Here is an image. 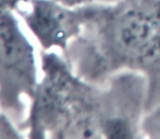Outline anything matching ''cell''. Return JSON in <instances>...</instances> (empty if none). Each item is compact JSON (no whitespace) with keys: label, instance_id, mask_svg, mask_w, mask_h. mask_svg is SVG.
Wrapping results in <instances>:
<instances>
[{"label":"cell","instance_id":"obj_1","mask_svg":"<svg viewBox=\"0 0 160 139\" xmlns=\"http://www.w3.org/2000/svg\"><path fill=\"white\" fill-rule=\"evenodd\" d=\"M63 57L81 78L95 85L122 71L143 73L148 112L160 103V0L94 3Z\"/></svg>","mask_w":160,"mask_h":139},{"label":"cell","instance_id":"obj_2","mask_svg":"<svg viewBox=\"0 0 160 139\" xmlns=\"http://www.w3.org/2000/svg\"><path fill=\"white\" fill-rule=\"evenodd\" d=\"M42 75L25 117L30 138H74L95 117L98 85L81 78L63 55L42 51Z\"/></svg>","mask_w":160,"mask_h":139},{"label":"cell","instance_id":"obj_3","mask_svg":"<svg viewBox=\"0 0 160 139\" xmlns=\"http://www.w3.org/2000/svg\"><path fill=\"white\" fill-rule=\"evenodd\" d=\"M35 48L14 10H0V107L25 117L40 75Z\"/></svg>","mask_w":160,"mask_h":139},{"label":"cell","instance_id":"obj_4","mask_svg":"<svg viewBox=\"0 0 160 139\" xmlns=\"http://www.w3.org/2000/svg\"><path fill=\"white\" fill-rule=\"evenodd\" d=\"M148 82L143 73L122 71L100 85L99 117L102 138H145Z\"/></svg>","mask_w":160,"mask_h":139},{"label":"cell","instance_id":"obj_5","mask_svg":"<svg viewBox=\"0 0 160 139\" xmlns=\"http://www.w3.org/2000/svg\"><path fill=\"white\" fill-rule=\"evenodd\" d=\"M93 4L70 7L56 0H21L15 12L42 51L57 50L64 55L91 17Z\"/></svg>","mask_w":160,"mask_h":139},{"label":"cell","instance_id":"obj_6","mask_svg":"<svg viewBox=\"0 0 160 139\" xmlns=\"http://www.w3.org/2000/svg\"><path fill=\"white\" fill-rule=\"evenodd\" d=\"M145 138H160V103L146 113L143 121Z\"/></svg>","mask_w":160,"mask_h":139},{"label":"cell","instance_id":"obj_7","mask_svg":"<svg viewBox=\"0 0 160 139\" xmlns=\"http://www.w3.org/2000/svg\"><path fill=\"white\" fill-rule=\"evenodd\" d=\"M24 134H22V129L19 124H15L11 116L0 107V139L7 138H23Z\"/></svg>","mask_w":160,"mask_h":139},{"label":"cell","instance_id":"obj_8","mask_svg":"<svg viewBox=\"0 0 160 139\" xmlns=\"http://www.w3.org/2000/svg\"><path fill=\"white\" fill-rule=\"evenodd\" d=\"M63 4L70 7H80L91 3H108V2H114L117 0H56Z\"/></svg>","mask_w":160,"mask_h":139}]
</instances>
